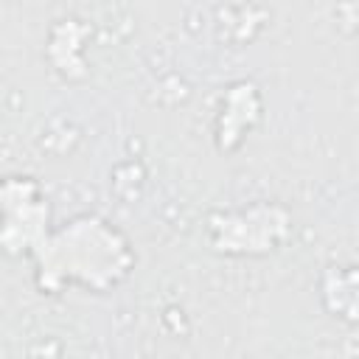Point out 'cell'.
<instances>
[{
  "label": "cell",
  "mask_w": 359,
  "mask_h": 359,
  "mask_svg": "<svg viewBox=\"0 0 359 359\" xmlns=\"http://www.w3.org/2000/svg\"><path fill=\"white\" fill-rule=\"evenodd\" d=\"M36 283L42 292H59L67 283L104 292L121 283L132 266L135 252L121 230L98 216H79L48 233V238L34 250Z\"/></svg>",
  "instance_id": "cell-1"
},
{
  "label": "cell",
  "mask_w": 359,
  "mask_h": 359,
  "mask_svg": "<svg viewBox=\"0 0 359 359\" xmlns=\"http://www.w3.org/2000/svg\"><path fill=\"white\" fill-rule=\"evenodd\" d=\"M213 247L227 255H261L275 250L289 233V213L280 205H252L210 222Z\"/></svg>",
  "instance_id": "cell-2"
},
{
  "label": "cell",
  "mask_w": 359,
  "mask_h": 359,
  "mask_svg": "<svg viewBox=\"0 0 359 359\" xmlns=\"http://www.w3.org/2000/svg\"><path fill=\"white\" fill-rule=\"evenodd\" d=\"M3 244L8 252L20 255L34 250L48 238V202L31 177H8L3 182Z\"/></svg>",
  "instance_id": "cell-3"
},
{
  "label": "cell",
  "mask_w": 359,
  "mask_h": 359,
  "mask_svg": "<svg viewBox=\"0 0 359 359\" xmlns=\"http://www.w3.org/2000/svg\"><path fill=\"white\" fill-rule=\"evenodd\" d=\"M261 115V98L258 90L250 81H238L227 90L224 104H222V115H219V137L222 146L233 149L238 143V137L258 121Z\"/></svg>",
  "instance_id": "cell-4"
}]
</instances>
